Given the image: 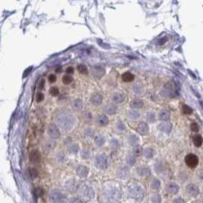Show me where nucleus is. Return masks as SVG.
I'll use <instances>...</instances> for the list:
<instances>
[{
  "label": "nucleus",
  "mask_w": 203,
  "mask_h": 203,
  "mask_svg": "<svg viewBox=\"0 0 203 203\" xmlns=\"http://www.w3.org/2000/svg\"><path fill=\"white\" fill-rule=\"evenodd\" d=\"M101 196L105 203H115L120 199L121 192L116 187H108L104 189Z\"/></svg>",
  "instance_id": "obj_1"
},
{
  "label": "nucleus",
  "mask_w": 203,
  "mask_h": 203,
  "mask_svg": "<svg viewBox=\"0 0 203 203\" xmlns=\"http://www.w3.org/2000/svg\"><path fill=\"white\" fill-rule=\"evenodd\" d=\"M128 192L129 196L136 200H142L145 195V190L143 189L142 186H140L138 184H134L128 188Z\"/></svg>",
  "instance_id": "obj_2"
},
{
  "label": "nucleus",
  "mask_w": 203,
  "mask_h": 203,
  "mask_svg": "<svg viewBox=\"0 0 203 203\" xmlns=\"http://www.w3.org/2000/svg\"><path fill=\"white\" fill-rule=\"evenodd\" d=\"M50 202L52 203H65L66 196L63 192L58 190H53L50 192L49 196Z\"/></svg>",
  "instance_id": "obj_3"
},
{
  "label": "nucleus",
  "mask_w": 203,
  "mask_h": 203,
  "mask_svg": "<svg viewBox=\"0 0 203 203\" xmlns=\"http://www.w3.org/2000/svg\"><path fill=\"white\" fill-rule=\"evenodd\" d=\"M185 161L189 168H195L199 164V158L195 154H189L186 156Z\"/></svg>",
  "instance_id": "obj_4"
},
{
  "label": "nucleus",
  "mask_w": 203,
  "mask_h": 203,
  "mask_svg": "<svg viewBox=\"0 0 203 203\" xmlns=\"http://www.w3.org/2000/svg\"><path fill=\"white\" fill-rule=\"evenodd\" d=\"M108 158L106 155L101 154L96 158V165L98 168H101V169H106L108 167Z\"/></svg>",
  "instance_id": "obj_5"
},
{
  "label": "nucleus",
  "mask_w": 203,
  "mask_h": 203,
  "mask_svg": "<svg viewBox=\"0 0 203 203\" xmlns=\"http://www.w3.org/2000/svg\"><path fill=\"white\" fill-rule=\"evenodd\" d=\"M186 191L188 194L191 196H196L197 195H199V188L198 186L195 185L193 183H190L186 186Z\"/></svg>",
  "instance_id": "obj_6"
},
{
  "label": "nucleus",
  "mask_w": 203,
  "mask_h": 203,
  "mask_svg": "<svg viewBox=\"0 0 203 203\" xmlns=\"http://www.w3.org/2000/svg\"><path fill=\"white\" fill-rule=\"evenodd\" d=\"M80 193H81L82 196L86 199H93L94 196V192H93V189H91L90 187H88V186H83L82 189H80Z\"/></svg>",
  "instance_id": "obj_7"
},
{
  "label": "nucleus",
  "mask_w": 203,
  "mask_h": 203,
  "mask_svg": "<svg viewBox=\"0 0 203 203\" xmlns=\"http://www.w3.org/2000/svg\"><path fill=\"white\" fill-rule=\"evenodd\" d=\"M179 189V186L177 184H176L175 183H168L166 186V190L170 194H176V192H178Z\"/></svg>",
  "instance_id": "obj_8"
},
{
  "label": "nucleus",
  "mask_w": 203,
  "mask_h": 203,
  "mask_svg": "<svg viewBox=\"0 0 203 203\" xmlns=\"http://www.w3.org/2000/svg\"><path fill=\"white\" fill-rule=\"evenodd\" d=\"M138 132L141 135H146L149 131V127L146 123H140L137 128Z\"/></svg>",
  "instance_id": "obj_9"
},
{
  "label": "nucleus",
  "mask_w": 203,
  "mask_h": 203,
  "mask_svg": "<svg viewBox=\"0 0 203 203\" xmlns=\"http://www.w3.org/2000/svg\"><path fill=\"white\" fill-rule=\"evenodd\" d=\"M41 154L38 151H33L31 153V155H30V159H31V161L33 162V163H39L41 161Z\"/></svg>",
  "instance_id": "obj_10"
},
{
  "label": "nucleus",
  "mask_w": 203,
  "mask_h": 203,
  "mask_svg": "<svg viewBox=\"0 0 203 203\" xmlns=\"http://www.w3.org/2000/svg\"><path fill=\"white\" fill-rule=\"evenodd\" d=\"M96 122L98 124H99L101 126H106L108 124V119L107 116H106L105 115H99L96 117Z\"/></svg>",
  "instance_id": "obj_11"
},
{
  "label": "nucleus",
  "mask_w": 203,
  "mask_h": 203,
  "mask_svg": "<svg viewBox=\"0 0 203 203\" xmlns=\"http://www.w3.org/2000/svg\"><path fill=\"white\" fill-rule=\"evenodd\" d=\"M122 80L124 82H130V81H132L134 79V75L133 74L129 72V71H127L125 73H124L122 75Z\"/></svg>",
  "instance_id": "obj_12"
},
{
  "label": "nucleus",
  "mask_w": 203,
  "mask_h": 203,
  "mask_svg": "<svg viewBox=\"0 0 203 203\" xmlns=\"http://www.w3.org/2000/svg\"><path fill=\"white\" fill-rule=\"evenodd\" d=\"M130 106L132 109H138L143 106V102L139 99H134L130 104Z\"/></svg>",
  "instance_id": "obj_13"
},
{
  "label": "nucleus",
  "mask_w": 203,
  "mask_h": 203,
  "mask_svg": "<svg viewBox=\"0 0 203 203\" xmlns=\"http://www.w3.org/2000/svg\"><path fill=\"white\" fill-rule=\"evenodd\" d=\"M138 173L141 176H148L151 175V170H150V169L147 168H145V167L138 168Z\"/></svg>",
  "instance_id": "obj_14"
},
{
  "label": "nucleus",
  "mask_w": 203,
  "mask_h": 203,
  "mask_svg": "<svg viewBox=\"0 0 203 203\" xmlns=\"http://www.w3.org/2000/svg\"><path fill=\"white\" fill-rule=\"evenodd\" d=\"M48 131H49V133H50V135L52 136V137L56 138V137H59V136H60V134H59L58 129L56 128V126L54 125L50 126V127H49Z\"/></svg>",
  "instance_id": "obj_15"
},
{
  "label": "nucleus",
  "mask_w": 203,
  "mask_h": 203,
  "mask_svg": "<svg viewBox=\"0 0 203 203\" xmlns=\"http://www.w3.org/2000/svg\"><path fill=\"white\" fill-rule=\"evenodd\" d=\"M105 73V70L99 66H95L93 69V74L96 77H101Z\"/></svg>",
  "instance_id": "obj_16"
},
{
  "label": "nucleus",
  "mask_w": 203,
  "mask_h": 203,
  "mask_svg": "<svg viewBox=\"0 0 203 203\" xmlns=\"http://www.w3.org/2000/svg\"><path fill=\"white\" fill-rule=\"evenodd\" d=\"M104 110L108 114H115L117 111V107H115L114 104H108L104 107Z\"/></svg>",
  "instance_id": "obj_17"
},
{
  "label": "nucleus",
  "mask_w": 203,
  "mask_h": 203,
  "mask_svg": "<svg viewBox=\"0 0 203 203\" xmlns=\"http://www.w3.org/2000/svg\"><path fill=\"white\" fill-rule=\"evenodd\" d=\"M124 100V96L123 94H120V93H116V94H113L112 96V101L115 103L119 104V103L123 102Z\"/></svg>",
  "instance_id": "obj_18"
},
{
  "label": "nucleus",
  "mask_w": 203,
  "mask_h": 203,
  "mask_svg": "<svg viewBox=\"0 0 203 203\" xmlns=\"http://www.w3.org/2000/svg\"><path fill=\"white\" fill-rule=\"evenodd\" d=\"M102 96L99 95V94H94L90 99V101L92 102V104L94 105H98L102 103Z\"/></svg>",
  "instance_id": "obj_19"
},
{
  "label": "nucleus",
  "mask_w": 203,
  "mask_h": 203,
  "mask_svg": "<svg viewBox=\"0 0 203 203\" xmlns=\"http://www.w3.org/2000/svg\"><path fill=\"white\" fill-rule=\"evenodd\" d=\"M172 128L171 123H169V122H163L160 125V129L164 132H169Z\"/></svg>",
  "instance_id": "obj_20"
},
{
  "label": "nucleus",
  "mask_w": 203,
  "mask_h": 203,
  "mask_svg": "<svg viewBox=\"0 0 203 203\" xmlns=\"http://www.w3.org/2000/svg\"><path fill=\"white\" fill-rule=\"evenodd\" d=\"M159 118H160V120H168L169 119V113L167 111V110H163L160 112V114H159Z\"/></svg>",
  "instance_id": "obj_21"
},
{
  "label": "nucleus",
  "mask_w": 203,
  "mask_h": 203,
  "mask_svg": "<svg viewBox=\"0 0 203 203\" xmlns=\"http://www.w3.org/2000/svg\"><path fill=\"white\" fill-rule=\"evenodd\" d=\"M143 154H144V156H145L146 158H151L153 156V154H154V151H153V149H152V148H147L144 150Z\"/></svg>",
  "instance_id": "obj_22"
},
{
  "label": "nucleus",
  "mask_w": 203,
  "mask_h": 203,
  "mask_svg": "<svg viewBox=\"0 0 203 203\" xmlns=\"http://www.w3.org/2000/svg\"><path fill=\"white\" fill-rule=\"evenodd\" d=\"M202 142L203 139L201 136L197 135V136H195L194 137H193V143H194V145H196V147H200L202 144Z\"/></svg>",
  "instance_id": "obj_23"
},
{
  "label": "nucleus",
  "mask_w": 203,
  "mask_h": 203,
  "mask_svg": "<svg viewBox=\"0 0 203 203\" xmlns=\"http://www.w3.org/2000/svg\"><path fill=\"white\" fill-rule=\"evenodd\" d=\"M160 187V181L158 179H154L151 182V188L153 190H158Z\"/></svg>",
  "instance_id": "obj_24"
},
{
  "label": "nucleus",
  "mask_w": 203,
  "mask_h": 203,
  "mask_svg": "<svg viewBox=\"0 0 203 203\" xmlns=\"http://www.w3.org/2000/svg\"><path fill=\"white\" fill-rule=\"evenodd\" d=\"M62 81L64 85H69L73 81V78L69 75H65L62 78Z\"/></svg>",
  "instance_id": "obj_25"
},
{
  "label": "nucleus",
  "mask_w": 203,
  "mask_h": 203,
  "mask_svg": "<svg viewBox=\"0 0 203 203\" xmlns=\"http://www.w3.org/2000/svg\"><path fill=\"white\" fill-rule=\"evenodd\" d=\"M77 70H78V71H79V73L84 74V75L88 73V69H87L86 65H82V64L77 66Z\"/></svg>",
  "instance_id": "obj_26"
},
{
  "label": "nucleus",
  "mask_w": 203,
  "mask_h": 203,
  "mask_svg": "<svg viewBox=\"0 0 203 203\" xmlns=\"http://www.w3.org/2000/svg\"><path fill=\"white\" fill-rule=\"evenodd\" d=\"M133 153L135 156H139L142 153V148L140 145H135L133 149Z\"/></svg>",
  "instance_id": "obj_27"
},
{
  "label": "nucleus",
  "mask_w": 203,
  "mask_h": 203,
  "mask_svg": "<svg viewBox=\"0 0 203 203\" xmlns=\"http://www.w3.org/2000/svg\"><path fill=\"white\" fill-rule=\"evenodd\" d=\"M138 138L134 135H131L128 137V142L131 144V145H135L136 143L138 142Z\"/></svg>",
  "instance_id": "obj_28"
},
{
  "label": "nucleus",
  "mask_w": 203,
  "mask_h": 203,
  "mask_svg": "<svg viewBox=\"0 0 203 203\" xmlns=\"http://www.w3.org/2000/svg\"><path fill=\"white\" fill-rule=\"evenodd\" d=\"M128 116L131 119L136 120V119H138L140 117V113L138 111H136V110H133V111H131V113L129 114Z\"/></svg>",
  "instance_id": "obj_29"
},
{
  "label": "nucleus",
  "mask_w": 203,
  "mask_h": 203,
  "mask_svg": "<svg viewBox=\"0 0 203 203\" xmlns=\"http://www.w3.org/2000/svg\"><path fill=\"white\" fill-rule=\"evenodd\" d=\"M151 202L152 203H160L161 202V197L160 195L156 194L153 195L151 198Z\"/></svg>",
  "instance_id": "obj_30"
},
{
  "label": "nucleus",
  "mask_w": 203,
  "mask_h": 203,
  "mask_svg": "<svg viewBox=\"0 0 203 203\" xmlns=\"http://www.w3.org/2000/svg\"><path fill=\"white\" fill-rule=\"evenodd\" d=\"M183 113L185 114H192V108H190L189 106H187V105H183Z\"/></svg>",
  "instance_id": "obj_31"
},
{
  "label": "nucleus",
  "mask_w": 203,
  "mask_h": 203,
  "mask_svg": "<svg viewBox=\"0 0 203 203\" xmlns=\"http://www.w3.org/2000/svg\"><path fill=\"white\" fill-rule=\"evenodd\" d=\"M135 162L136 160L134 157L132 156V155H130V156L128 157V158H127V163H128V164L132 166L135 164Z\"/></svg>",
  "instance_id": "obj_32"
},
{
  "label": "nucleus",
  "mask_w": 203,
  "mask_h": 203,
  "mask_svg": "<svg viewBox=\"0 0 203 203\" xmlns=\"http://www.w3.org/2000/svg\"><path fill=\"white\" fill-rule=\"evenodd\" d=\"M29 174L32 178H36L37 176H38V171L35 168H32V169H30Z\"/></svg>",
  "instance_id": "obj_33"
},
{
  "label": "nucleus",
  "mask_w": 203,
  "mask_h": 203,
  "mask_svg": "<svg viewBox=\"0 0 203 203\" xmlns=\"http://www.w3.org/2000/svg\"><path fill=\"white\" fill-rule=\"evenodd\" d=\"M59 93H60V91L56 87H53L50 88V94H51L52 96H56V95H58Z\"/></svg>",
  "instance_id": "obj_34"
},
{
  "label": "nucleus",
  "mask_w": 203,
  "mask_h": 203,
  "mask_svg": "<svg viewBox=\"0 0 203 203\" xmlns=\"http://www.w3.org/2000/svg\"><path fill=\"white\" fill-rule=\"evenodd\" d=\"M147 120L150 123H153L155 120V115L153 113H148L147 114Z\"/></svg>",
  "instance_id": "obj_35"
},
{
  "label": "nucleus",
  "mask_w": 203,
  "mask_h": 203,
  "mask_svg": "<svg viewBox=\"0 0 203 203\" xmlns=\"http://www.w3.org/2000/svg\"><path fill=\"white\" fill-rule=\"evenodd\" d=\"M122 175H121V177L122 178H124V177H126L128 175V170L127 169V168H122Z\"/></svg>",
  "instance_id": "obj_36"
},
{
  "label": "nucleus",
  "mask_w": 203,
  "mask_h": 203,
  "mask_svg": "<svg viewBox=\"0 0 203 203\" xmlns=\"http://www.w3.org/2000/svg\"><path fill=\"white\" fill-rule=\"evenodd\" d=\"M44 94H42V93H41V92H39V93L37 94L36 101H38V102H41V101L44 100Z\"/></svg>",
  "instance_id": "obj_37"
},
{
  "label": "nucleus",
  "mask_w": 203,
  "mask_h": 203,
  "mask_svg": "<svg viewBox=\"0 0 203 203\" xmlns=\"http://www.w3.org/2000/svg\"><path fill=\"white\" fill-rule=\"evenodd\" d=\"M190 128H191V130H192V131H193V132H198V131H199V126L197 125V123H192Z\"/></svg>",
  "instance_id": "obj_38"
},
{
  "label": "nucleus",
  "mask_w": 203,
  "mask_h": 203,
  "mask_svg": "<svg viewBox=\"0 0 203 203\" xmlns=\"http://www.w3.org/2000/svg\"><path fill=\"white\" fill-rule=\"evenodd\" d=\"M48 81H49L50 83H54L56 81V75H54V74H51V75H49V77H48Z\"/></svg>",
  "instance_id": "obj_39"
},
{
  "label": "nucleus",
  "mask_w": 203,
  "mask_h": 203,
  "mask_svg": "<svg viewBox=\"0 0 203 203\" xmlns=\"http://www.w3.org/2000/svg\"><path fill=\"white\" fill-rule=\"evenodd\" d=\"M35 193L38 196H41L43 195V190L41 189V188H38L37 190H35Z\"/></svg>",
  "instance_id": "obj_40"
},
{
  "label": "nucleus",
  "mask_w": 203,
  "mask_h": 203,
  "mask_svg": "<svg viewBox=\"0 0 203 203\" xmlns=\"http://www.w3.org/2000/svg\"><path fill=\"white\" fill-rule=\"evenodd\" d=\"M67 203H82V202L78 199H76V198H73V199H70L69 201Z\"/></svg>",
  "instance_id": "obj_41"
},
{
  "label": "nucleus",
  "mask_w": 203,
  "mask_h": 203,
  "mask_svg": "<svg viewBox=\"0 0 203 203\" xmlns=\"http://www.w3.org/2000/svg\"><path fill=\"white\" fill-rule=\"evenodd\" d=\"M118 129L121 130H125V125H124L123 123H122V122H119V123H118Z\"/></svg>",
  "instance_id": "obj_42"
},
{
  "label": "nucleus",
  "mask_w": 203,
  "mask_h": 203,
  "mask_svg": "<svg viewBox=\"0 0 203 203\" xmlns=\"http://www.w3.org/2000/svg\"><path fill=\"white\" fill-rule=\"evenodd\" d=\"M173 203H185V201L182 198H177V199H174Z\"/></svg>",
  "instance_id": "obj_43"
},
{
  "label": "nucleus",
  "mask_w": 203,
  "mask_h": 203,
  "mask_svg": "<svg viewBox=\"0 0 203 203\" xmlns=\"http://www.w3.org/2000/svg\"><path fill=\"white\" fill-rule=\"evenodd\" d=\"M133 89H134V92H135V93H138V94H139V93H141V92H142V88H140V89H139V88H138V85H135V86L134 87Z\"/></svg>",
  "instance_id": "obj_44"
},
{
  "label": "nucleus",
  "mask_w": 203,
  "mask_h": 203,
  "mask_svg": "<svg viewBox=\"0 0 203 203\" xmlns=\"http://www.w3.org/2000/svg\"><path fill=\"white\" fill-rule=\"evenodd\" d=\"M44 85H45V81L44 80H41L40 85H39V89L42 90L44 87Z\"/></svg>",
  "instance_id": "obj_45"
},
{
  "label": "nucleus",
  "mask_w": 203,
  "mask_h": 203,
  "mask_svg": "<svg viewBox=\"0 0 203 203\" xmlns=\"http://www.w3.org/2000/svg\"><path fill=\"white\" fill-rule=\"evenodd\" d=\"M73 67H68L67 69V70H66V72L67 74H69V75H70V74L73 73Z\"/></svg>",
  "instance_id": "obj_46"
},
{
  "label": "nucleus",
  "mask_w": 203,
  "mask_h": 203,
  "mask_svg": "<svg viewBox=\"0 0 203 203\" xmlns=\"http://www.w3.org/2000/svg\"><path fill=\"white\" fill-rule=\"evenodd\" d=\"M199 179L203 181V171H201L200 173H199Z\"/></svg>",
  "instance_id": "obj_47"
},
{
  "label": "nucleus",
  "mask_w": 203,
  "mask_h": 203,
  "mask_svg": "<svg viewBox=\"0 0 203 203\" xmlns=\"http://www.w3.org/2000/svg\"><path fill=\"white\" fill-rule=\"evenodd\" d=\"M192 203H203V202L201 201V200H196V201H194Z\"/></svg>",
  "instance_id": "obj_48"
}]
</instances>
